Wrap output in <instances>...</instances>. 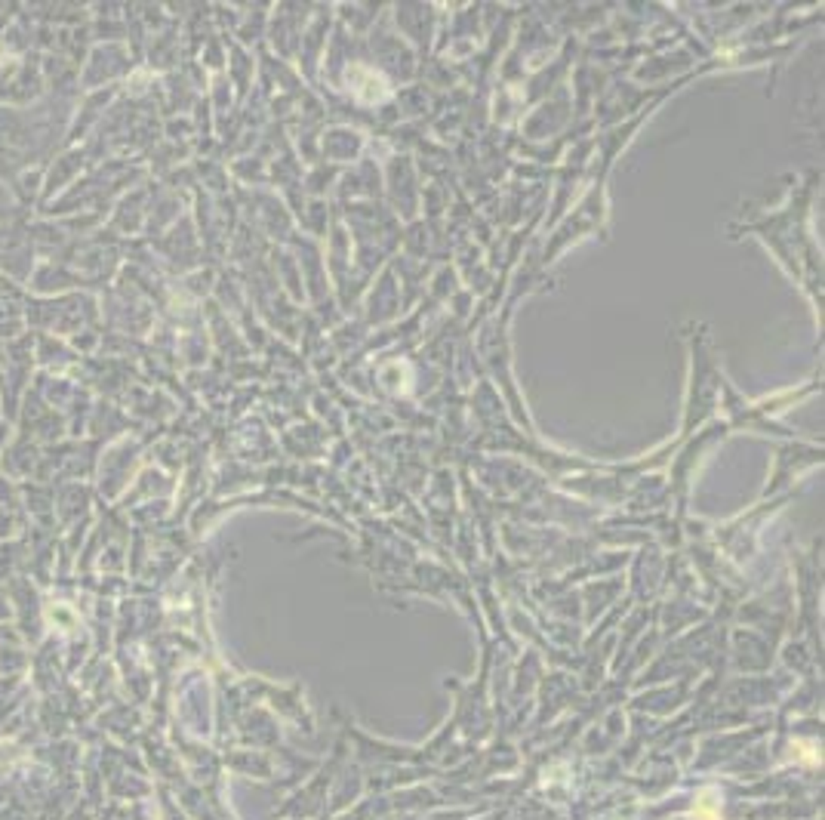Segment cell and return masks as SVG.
I'll list each match as a JSON object with an SVG mask.
<instances>
[{
	"label": "cell",
	"mask_w": 825,
	"mask_h": 820,
	"mask_svg": "<svg viewBox=\"0 0 825 820\" xmlns=\"http://www.w3.org/2000/svg\"><path fill=\"white\" fill-rule=\"evenodd\" d=\"M696 817L699 820H718L721 814H718V808H714V799H711V792H705V796L696 802Z\"/></svg>",
	"instance_id": "cell-1"
}]
</instances>
